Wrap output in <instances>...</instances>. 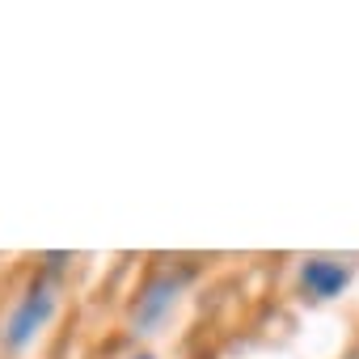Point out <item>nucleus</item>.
Masks as SVG:
<instances>
[{"label":"nucleus","instance_id":"1","mask_svg":"<svg viewBox=\"0 0 359 359\" xmlns=\"http://www.w3.org/2000/svg\"><path fill=\"white\" fill-rule=\"evenodd\" d=\"M51 313V296H47V287H34L26 300H22V309L13 313V321H9V342H26L34 330H39V321Z\"/></svg>","mask_w":359,"mask_h":359},{"label":"nucleus","instance_id":"3","mask_svg":"<svg viewBox=\"0 0 359 359\" xmlns=\"http://www.w3.org/2000/svg\"><path fill=\"white\" fill-rule=\"evenodd\" d=\"M140 359H152V355H140Z\"/></svg>","mask_w":359,"mask_h":359},{"label":"nucleus","instance_id":"2","mask_svg":"<svg viewBox=\"0 0 359 359\" xmlns=\"http://www.w3.org/2000/svg\"><path fill=\"white\" fill-rule=\"evenodd\" d=\"M346 266L342 262H330V258H309L304 262V283L313 296H338L346 287Z\"/></svg>","mask_w":359,"mask_h":359}]
</instances>
